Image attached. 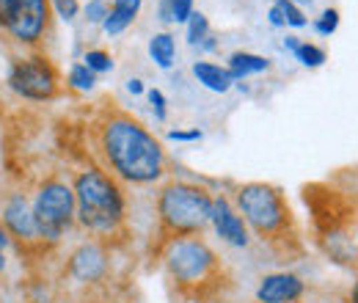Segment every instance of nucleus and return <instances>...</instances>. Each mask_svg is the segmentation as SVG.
Returning <instances> with one entry per match:
<instances>
[{
  "label": "nucleus",
  "instance_id": "nucleus-21",
  "mask_svg": "<svg viewBox=\"0 0 358 303\" xmlns=\"http://www.w3.org/2000/svg\"><path fill=\"white\" fill-rule=\"evenodd\" d=\"M133 20H135L133 14L119 11V8H110V11H108V17H105V22H102V28H105V34L116 36V34H122V31H124V28H127Z\"/></svg>",
  "mask_w": 358,
  "mask_h": 303
},
{
  "label": "nucleus",
  "instance_id": "nucleus-3",
  "mask_svg": "<svg viewBox=\"0 0 358 303\" xmlns=\"http://www.w3.org/2000/svg\"><path fill=\"white\" fill-rule=\"evenodd\" d=\"M166 270L171 281L190 298H207L221 287V260L199 237L171 240L166 254Z\"/></svg>",
  "mask_w": 358,
  "mask_h": 303
},
{
  "label": "nucleus",
  "instance_id": "nucleus-7",
  "mask_svg": "<svg viewBox=\"0 0 358 303\" xmlns=\"http://www.w3.org/2000/svg\"><path fill=\"white\" fill-rule=\"evenodd\" d=\"M47 22V0H0V31H6L14 42L36 44L45 36Z\"/></svg>",
  "mask_w": 358,
  "mask_h": 303
},
{
  "label": "nucleus",
  "instance_id": "nucleus-26",
  "mask_svg": "<svg viewBox=\"0 0 358 303\" xmlns=\"http://www.w3.org/2000/svg\"><path fill=\"white\" fill-rule=\"evenodd\" d=\"M52 6H55V11H58V17L61 20H75L78 17V11H80V6H78V0H52Z\"/></svg>",
  "mask_w": 358,
  "mask_h": 303
},
{
  "label": "nucleus",
  "instance_id": "nucleus-9",
  "mask_svg": "<svg viewBox=\"0 0 358 303\" xmlns=\"http://www.w3.org/2000/svg\"><path fill=\"white\" fill-rule=\"evenodd\" d=\"M3 226L11 237L17 240H25V243H34L39 240V226H36V216H34V204L22 196V193H14L6 207H3Z\"/></svg>",
  "mask_w": 358,
  "mask_h": 303
},
{
  "label": "nucleus",
  "instance_id": "nucleus-29",
  "mask_svg": "<svg viewBox=\"0 0 358 303\" xmlns=\"http://www.w3.org/2000/svg\"><path fill=\"white\" fill-rule=\"evenodd\" d=\"M8 240H11V237H8V232H6V226H0V270L6 267V257H3V248L8 246Z\"/></svg>",
  "mask_w": 358,
  "mask_h": 303
},
{
  "label": "nucleus",
  "instance_id": "nucleus-25",
  "mask_svg": "<svg viewBox=\"0 0 358 303\" xmlns=\"http://www.w3.org/2000/svg\"><path fill=\"white\" fill-rule=\"evenodd\" d=\"M146 97H149V105H152V111H155V119L163 122V119H166V97H163V91H160V88H149Z\"/></svg>",
  "mask_w": 358,
  "mask_h": 303
},
{
  "label": "nucleus",
  "instance_id": "nucleus-14",
  "mask_svg": "<svg viewBox=\"0 0 358 303\" xmlns=\"http://www.w3.org/2000/svg\"><path fill=\"white\" fill-rule=\"evenodd\" d=\"M265 69H270V61L262 55H254V52H231L229 55V72L234 80H240L245 75L265 72Z\"/></svg>",
  "mask_w": 358,
  "mask_h": 303
},
{
  "label": "nucleus",
  "instance_id": "nucleus-28",
  "mask_svg": "<svg viewBox=\"0 0 358 303\" xmlns=\"http://www.w3.org/2000/svg\"><path fill=\"white\" fill-rule=\"evenodd\" d=\"M169 138H174V141H199V138H201V132L199 130H190V132L174 130V132H169Z\"/></svg>",
  "mask_w": 358,
  "mask_h": 303
},
{
  "label": "nucleus",
  "instance_id": "nucleus-1",
  "mask_svg": "<svg viewBox=\"0 0 358 303\" xmlns=\"http://www.w3.org/2000/svg\"><path fill=\"white\" fill-rule=\"evenodd\" d=\"M96 143L108 169L124 182L149 185L166 174V152L160 141L127 113L105 116Z\"/></svg>",
  "mask_w": 358,
  "mask_h": 303
},
{
  "label": "nucleus",
  "instance_id": "nucleus-17",
  "mask_svg": "<svg viewBox=\"0 0 358 303\" xmlns=\"http://www.w3.org/2000/svg\"><path fill=\"white\" fill-rule=\"evenodd\" d=\"M204 39H210V20L201 11H193L187 20V44H204Z\"/></svg>",
  "mask_w": 358,
  "mask_h": 303
},
{
  "label": "nucleus",
  "instance_id": "nucleus-24",
  "mask_svg": "<svg viewBox=\"0 0 358 303\" xmlns=\"http://www.w3.org/2000/svg\"><path fill=\"white\" fill-rule=\"evenodd\" d=\"M108 11H110V6H108V0H89L86 3V17H89V22H105V17H108Z\"/></svg>",
  "mask_w": 358,
  "mask_h": 303
},
{
  "label": "nucleus",
  "instance_id": "nucleus-33",
  "mask_svg": "<svg viewBox=\"0 0 358 303\" xmlns=\"http://www.w3.org/2000/svg\"><path fill=\"white\" fill-rule=\"evenodd\" d=\"M353 303H358V281H356V287H353Z\"/></svg>",
  "mask_w": 358,
  "mask_h": 303
},
{
  "label": "nucleus",
  "instance_id": "nucleus-12",
  "mask_svg": "<svg viewBox=\"0 0 358 303\" xmlns=\"http://www.w3.org/2000/svg\"><path fill=\"white\" fill-rule=\"evenodd\" d=\"M105 270H108V257L96 243L80 246L69 260V273L78 281H96L105 276Z\"/></svg>",
  "mask_w": 358,
  "mask_h": 303
},
{
  "label": "nucleus",
  "instance_id": "nucleus-11",
  "mask_svg": "<svg viewBox=\"0 0 358 303\" xmlns=\"http://www.w3.org/2000/svg\"><path fill=\"white\" fill-rule=\"evenodd\" d=\"M303 295V281L292 273H273L265 276L259 290H257V298L262 303H292Z\"/></svg>",
  "mask_w": 358,
  "mask_h": 303
},
{
  "label": "nucleus",
  "instance_id": "nucleus-8",
  "mask_svg": "<svg viewBox=\"0 0 358 303\" xmlns=\"http://www.w3.org/2000/svg\"><path fill=\"white\" fill-rule=\"evenodd\" d=\"M8 88L25 99L45 102L58 94V72L45 55L17 58L8 69Z\"/></svg>",
  "mask_w": 358,
  "mask_h": 303
},
{
  "label": "nucleus",
  "instance_id": "nucleus-2",
  "mask_svg": "<svg viewBox=\"0 0 358 303\" xmlns=\"http://www.w3.org/2000/svg\"><path fill=\"white\" fill-rule=\"evenodd\" d=\"M75 216L94 234H116L124 223V196L113 176L99 169L78 174Z\"/></svg>",
  "mask_w": 358,
  "mask_h": 303
},
{
  "label": "nucleus",
  "instance_id": "nucleus-18",
  "mask_svg": "<svg viewBox=\"0 0 358 303\" xmlns=\"http://www.w3.org/2000/svg\"><path fill=\"white\" fill-rule=\"evenodd\" d=\"M295 58H298L303 66H309V69H317V66H322V64H325V50H320L317 44L301 42V47L295 50Z\"/></svg>",
  "mask_w": 358,
  "mask_h": 303
},
{
  "label": "nucleus",
  "instance_id": "nucleus-31",
  "mask_svg": "<svg viewBox=\"0 0 358 303\" xmlns=\"http://www.w3.org/2000/svg\"><path fill=\"white\" fill-rule=\"evenodd\" d=\"M301 47V42H298V36H287L284 39V50H289V52H295Z\"/></svg>",
  "mask_w": 358,
  "mask_h": 303
},
{
  "label": "nucleus",
  "instance_id": "nucleus-23",
  "mask_svg": "<svg viewBox=\"0 0 358 303\" xmlns=\"http://www.w3.org/2000/svg\"><path fill=\"white\" fill-rule=\"evenodd\" d=\"M314 28H317L320 36H331V34L339 28V11H336V8H325V11L320 14V20L314 22Z\"/></svg>",
  "mask_w": 358,
  "mask_h": 303
},
{
  "label": "nucleus",
  "instance_id": "nucleus-34",
  "mask_svg": "<svg viewBox=\"0 0 358 303\" xmlns=\"http://www.w3.org/2000/svg\"><path fill=\"white\" fill-rule=\"evenodd\" d=\"M292 3H303V0H292Z\"/></svg>",
  "mask_w": 358,
  "mask_h": 303
},
{
  "label": "nucleus",
  "instance_id": "nucleus-19",
  "mask_svg": "<svg viewBox=\"0 0 358 303\" xmlns=\"http://www.w3.org/2000/svg\"><path fill=\"white\" fill-rule=\"evenodd\" d=\"M69 83H72V88H78V91H91L94 83H96V75L91 72L86 64H75L69 69Z\"/></svg>",
  "mask_w": 358,
  "mask_h": 303
},
{
  "label": "nucleus",
  "instance_id": "nucleus-6",
  "mask_svg": "<svg viewBox=\"0 0 358 303\" xmlns=\"http://www.w3.org/2000/svg\"><path fill=\"white\" fill-rule=\"evenodd\" d=\"M34 216H36L42 240H50V243L61 240V234L75 220V190L61 179H47L36 193Z\"/></svg>",
  "mask_w": 358,
  "mask_h": 303
},
{
  "label": "nucleus",
  "instance_id": "nucleus-20",
  "mask_svg": "<svg viewBox=\"0 0 358 303\" xmlns=\"http://www.w3.org/2000/svg\"><path fill=\"white\" fill-rule=\"evenodd\" d=\"M273 6L281 11V17H284L287 25H292V28H303V25H306V14H303L292 0H275Z\"/></svg>",
  "mask_w": 358,
  "mask_h": 303
},
{
  "label": "nucleus",
  "instance_id": "nucleus-10",
  "mask_svg": "<svg viewBox=\"0 0 358 303\" xmlns=\"http://www.w3.org/2000/svg\"><path fill=\"white\" fill-rule=\"evenodd\" d=\"M210 223L215 226L218 237L226 240L229 246H237V248L248 246V226H245L243 216L231 207V202L226 196L213 199V218H210Z\"/></svg>",
  "mask_w": 358,
  "mask_h": 303
},
{
  "label": "nucleus",
  "instance_id": "nucleus-32",
  "mask_svg": "<svg viewBox=\"0 0 358 303\" xmlns=\"http://www.w3.org/2000/svg\"><path fill=\"white\" fill-rule=\"evenodd\" d=\"M127 88H130V94H143V83L133 78V80H127Z\"/></svg>",
  "mask_w": 358,
  "mask_h": 303
},
{
  "label": "nucleus",
  "instance_id": "nucleus-30",
  "mask_svg": "<svg viewBox=\"0 0 358 303\" xmlns=\"http://www.w3.org/2000/svg\"><path fill=\"white\" fill-rule=\"evenodd\" d=\"M268 17H270V22H273V25H278V28H281V25H287V22H284V17H281V11H278L275 6L268 11Z\"/></svg>",
  "mask_w": 358,
  "mask_h": 303
},
{
  "label": "nucleus",
  "instance_id": "nucleus-4",
  "mask_svg": "<svg viewBox=\"0 0 358 303\" xmlns=\"http://www.w3.org/2000/svg\"><path fill=\"white\" fill-rule=\"evenodd\" d=\"M157 218L160 229L179 237H193L199 234L210 218H213V199L204 188L190 185V182H169L157 193Z\"/></svg>",
  "mask_w": 358,
  "mask_h": 303
},
{
  "label": "nucleus",
  "instance_id": "nucleus-27",
  "mask_svg": "<svg viewBox=\"0 0 358 303\" xmlns=\"http://www.w3.org/2000/svg\"><path fill=\"white\" fill-rule=\"evenodd\" d=\"M141 3L143 0H113V8H119V11H127V14H138L141 11Z\"/></svg>",
  "mask_w": 358,
  "mask_h": 303
},
{
  "label": "nucleus",
  "instance_id": "nucleus-5",
  "mask_svg": "<svg viewBox=\"0 0 358 303\" xmlns=\"http://www.w3.org/2000/svg\"><path fill=\"white\" fill-rule=\"evenodd\" d=\"M237 207L245 226H251L262 240L289 243L295 237V220L284 196L265 182H248L237 190Z\"/></svg>",
  "mask_w": 358,
  "mask_h": 303
},
{
  "label": "nucleus",
  "instance_id": "nucleus-13",
  "mask_svg": "<svg viewBox=\"0 0 358 303\" xmlns=\"http://www.w3.org/2000/svg\"><path fill=\"white\" fill-rule=\"evenodd\" d=\"M193 75H196V80L201 86L210 88V91H218V94L229 91L231 83H234V78H231L229 69L218 66V64H210V61H196L193 64Z\"/></svg>",
  "mask_w": 358,
  "mask_h": 303
},
{
  "label": "nucleus",
  "instance_id": "nucleus-22",
  "mask_svg": "<svg viewBox=\"0 0 358 303\" xmlns=\"http://www.w3.org/2000/svg\"><path fill=\"white\" fill-rule=\"evenodd\" d=\"M83 61H86V66H89L94 75H99V72H110V69H113V58H110L105 50H89Z\"/></svg>",
  "mask_w": 358,
  "mask_h": 303
},
{
  "label": "nucleus",
  "instance_id": "nucleus-16",
  "mask_svg": "<svg viewBox=\"0 0 358 303\" xmlns=\"http://www.w3.org/2000/svg\"><path fill=\"white\" fill-rule=\"evenodd\" d=\"M157 14L163 22H187L193 14V0H160Z\"/></svg>",
  "mask_w": 358,
  "mask_h": 303
},
{
  "label": "nucleus",
  "instance_id": "nucleus-15",
  "mask_svg": "<svg viewBox=\"0 0 358 303\" xmlns=\"http://www.w3.org/2000/svg\"><path fill=\"white\" fill-rule=\"evenodd\" d=\"M149 55L160 69H171L177 58V42L171 34H155L149 39Z\"/></svg>",
  "mask_w": 358,
  "mask_h": 303
}]
</instances>
